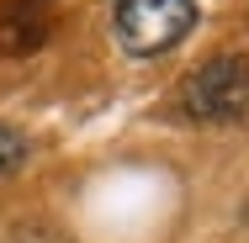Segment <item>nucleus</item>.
<instances>
[{
	"label": "nucleus",
	"instance_id": "3",
	"mask_svg": "<svg viewBox=\"0 0 249 243\" xmlns=\"http://www.w3.org/2000/svg\"><path fill=\"white\" fill-rule=\"evenodd\" d=\"M43 37H48L43 11H21V5H11V11L0 16V53H27V48H37Z\"/></svg>",
	"mask_w": 249,
	"mask_h": 243
},
{
	"label": "nucleus",
	"instance_id": "2",
	"mask_svg": "<svg viewBox=\"0 0 249 243\" xmlns=\"http://www.w3.org/2000/svg\"><path fill=\"white\" fill-rule=\"evenodd\" d=\"M111 21L127 53L154 58L196 27V0H111Z\"/></svg>",
	"mask_w": 249,
	"mask_h": 243
},
{
	"label": "nucleus",
	"instance_id": "1",
	"mask_svg": "<svg viewBox=\"0 0 249 243\" xmlns=\"http://www.w3.org/2000/svg\"><path fill=\"white\" fill-rule=\"evenodd\" d=\"M180 106L191 122H244L249 116V58L217 53L180 85Z\"/></svg>",
	"mask_w": 249,
	"mask_h": 243
},
{
	"label": "nucleus",
	"instance_id": "4",
	"mask_svg": "<svg viewBox=\"0 0 249 243\" xmlns=\"http://www.w3.org/2000/svg\"><path fill=\"white\" fill-rule=\"evenodd\" d=\"M21 164H27V138L0 122V175H5V169H21Z\"/></svg>",
	"mask_w": 249,
	"mask_h": 243
}]
</instances>
